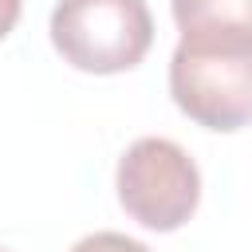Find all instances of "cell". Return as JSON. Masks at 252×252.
<instances>
[{
  "instance_id": "1",
  "label": "cell",
  "mask_w": 252,
  "mask_h": 252,
  "mask_svg": "<svg viewBox=\"0 0 252 252\" xmlns=\"http://www.w3.org/2000/svg\"><path fill=\"white\" fill-rule=\"evenodd\" d=\"M51 43L75 71L118 75L150 51L154 16L146 0H55Z\"/></svg>"
},
{
  "instance_id": "2",
  "label": "cell",
  "mask_w": 252,
  "mask_h": 252,
  "mask_svg": "<svg viewBox=\"0 0 252 252\" xmlns=\"http://www.w3.org/2000/svg\"><path fill=\"white\" fill-rule=\"evenodd\" d=\"M114 189L122 209L154 232L181 228L201 201V169L197 161L169 138H138L114 173Z\"/></svg>"
},
{
  "instance_id": "3",
  "label": "cell",
  "mask_w": 252,
  "mask_h": 252,
  "mask_svg": "<svg viewBox=\"0 0 252 252\" xmlns=\"http://www.w3.org/2000/svg\"><path fill=\"white\" fill-rule=\"evenodd\" d=\"M169 94L197 126L240 130L252 122V47L177 43L169 59Z\"/></svg>"
},
{
  "instance_id": "4",
  "label": "cell",
  "mask_w": 252,
  "mask_h": 252,
  "mask_svg": "<svg viewBox=\"0 0 252 252\" xmlns=\"http://www.w3.org/2000/svg\"><path fill=\"white\" fill-rule=\"evenodd\" d=\"M181 43L252 47V0H169Z\"/></svg>"
},
{
  "instance_id": "5",
  "label": "cell",
  "mask_w": 252,
  "mask_h": 252,
  "mask_svg": "<svg viewBox=\"0 0 252 252\" xmlns=\"http://www.w3.org/2000/svg\"><path fill=\"white\" fill-rule=\"evenodd\" d=\"M71 252H150V248L134 236H122V232H91V236L75 240Z\"/></svg>"
},
{
  "instance_id": "6",
  "label": "cell",
  "mask_w": 252,
  "mask_h": 252,
  "mask_svg": "<svg viewBox=\"0 0 252 252\" xmlns=\"http://www.w3.org/2000/svg\"><path fill=\"white\" fill-rule=\"evenodd\" d=\"M20 12H24V0H0V39H4V35L16 28Z\"/></svg>"
},
{
  "instance_id": "7",
  "label": "cell",
  "mask_w": 252,
  "mask_h": 252,
  "mask_svg": "<svg viewBox=\"0 0 252 252\" xmlns=\"http://www.w3.org/2000/svg\"><path fill=\"white\" fill-rule=\"evenodd\" d=\"M0 252H8V248H0Z\"/></svg>"
}]
</instances>
